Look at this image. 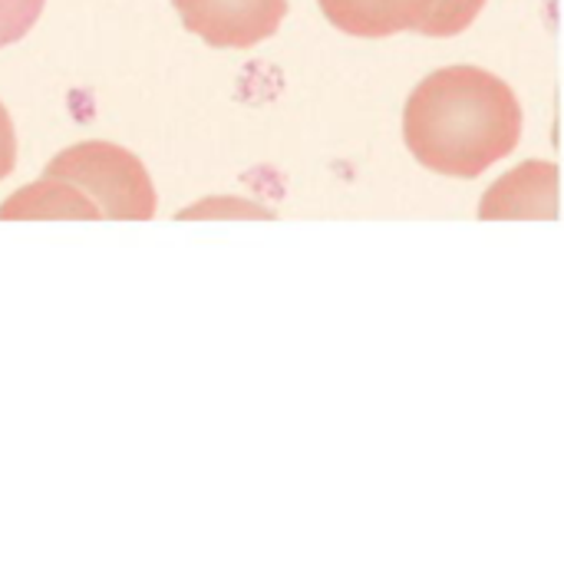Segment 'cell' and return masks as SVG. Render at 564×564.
Returning <instances> with one entry per match:
<instances>
[{
	"instance_id": "6da1fadb",
	"label": "cell",
	"mask_w": 564,
	"mask_h": 564,
	"mask_svg": "<svg viewBox=\"0 0 564 564\" xmlns=\"http://www.w3.org/2000/svg\"><path fill=\"white\" fill-rule=\"evenodd\" d=\"M403 139L420 165L449 178H476L519 145L522 106L496 73L446 66L406 99Z\"/></svg>"
},
{
	"instance_id": "7a4b0ae2",
	"label": "cell",
	"mask_w": 564,
	"mask_h": 564,
	"mask_svg": "<svg viewBox=\"0 0 564 564\" xmlns=\"http://www.w3.org/2000/svg\"><path fill=\"white\" fill-rule=\"evenodd\" d=\"M155 215V185L145 165L122 145L79 142L63 149L36 185L20 188L0 205V221L33 218H109L149 221Z\"/></svg>"
},
{
	"instance_id": "3957f363",
	"label": "cell",
	"mask_w": 564,
	"mask_h": 564,
	"mask_svg": "<svg viewBox=\"0 0 564 564\" xmlns=\"http://www.w3.org/2000/svg\"><path fill=\"white\" fill-rule=\"evenodd\" d=\"M185 30L218 50H248L278 33L288 0H172Z\"/></svg>"
},
{
	"instance_id": "277c9868",
	"label": "cell",
	"mask_w": 564,
	"mask_h": 564,
	"mask_svg": "<svg viewBox=\"0 0 564 564\" xmlns=\"http://www.w3.org/2000/svg\"><path fill=\"white\" fill-rule=\"evenodd\" d=\"M317 3L337 30L364 40L420 30L433 10V0H317Z\"/></svg>"
},
{
	"instance_id": "5b68a950",
	"label": "cell",
	"mask_w": 564,
	"mask_h": 564,
	"mask_svg": "<svg viewBox=\"0 0 564 564\" xmlns=\"http://www.w3.org/2000/svg\"><path fill=\"white\" fill-rule=\"evenodd\" d=\"M486 0H433V10L420 33L426 36H456L473 26V20L482 13Z\"/></svg>"
},
{
	"instance_id": "8992f818",
	"label": "cell",
	"mask_w": 564,
	"mask_h": 564,
	"mask_svg": "<svg viewBox=\"0 0 564 564\" xmlns=\"http://www.w3.org/2000/svg\"><path fill=\"white\" fill-rule=\"evenodd\" d=\"M46 0H0V50L23 40L40 20Z\"/></svg>"
},
{
	"instance_id": "52a82bcc",
	"label": "cell",
	"mask_w": 564,
	"mask_h": 564,
	"mask_svg": "<svg viewBox=\"0 0 564 564\" xmlns=\"http://www.w3.org/2000/svg\"><path fill=\"white\" fill-rule=\"evenodd\" d=\"M13 165H17V135H13L10 112L0 102V182L13 172Z\"/></svg>"
}]
</instances>
